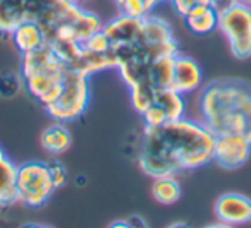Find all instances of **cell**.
<instances>
[{"label": "cell", "mask_w": 251, "mask_h": 228, "mask_svg": "<svg viewBox=\"0 0 251 228\" xmlns=\"http://www.w3.org/2000/svg\"><path fill=\"white\" fill-rule=\"evenodd\" d=\"M215 136L201 120L177 118L143 131L138 163L148 177L177 175L213 161Z\"/></svg>", "instance_id": "obj_1"}, {"label": "cell", "mask_w": 251, "mask_h": 228, "mask_svg": "<svg viewBox=\"0 0 251 228\" xmlns=\"http://www.w3.org/2000/svg\"><path fill=\"white\" fill-rule=\"evenodd\" d=\"M200 120L213 132L243 134L251 141V86L237 79H219L198 98Z\"/></svg>", "instance_id": "obj_2"}, {"label": "cell", "mask_w": 251, "mask_h": 228, "mask_svg": "<svg viewBox=\"0 0 251 228\" xmlns=\"http://www.w3.org/2000/svg\"><path fill=\"white\" fill-rule=\"evenodd\" d=\"M67 70L69 67L57 57L49 43L21 55L19 74L25 81V90L43 108L57 100Z\"/></svg>", "instance_id": "obj_3"}, {"label": "cell", "mask_w": 251, "mask_h": 228, "mask_svg": "<svg viewBox=\"0 0 251 228\" xmlns=\"http://www.w3.org/2000/svg\"><path fill=\"white\" fill-rule=\"evenodd\" d=\"M91 101V84L90 77L69 69L62 83V91L53 103L45 107L49 117L55 122L69 124L84 115Z\"/></svg>", "instance_id": "obj_4"}, {"label": "cell", "mask_w": 251, "mask_h": 228, "mask_svg": "<svg viewBox=\"0 0 251 228\" xmlns=\"http://www.w3.org/2000/svg\"><path fill=\"white\" fill-rule=\"evenodd\" d=\"M219 29L226 36L234 57H251V5L229 0L219 5Z\"/></svg>", "instance_id": "obj_5"}, {"label": "cell", "mask_w": 251, "mask_h": 228, "mask_svg": "<svg viewBox=\"0 0 251 228\" xmlns=\"http://www.w3.org/2000/svg\"><path fill=\"white\" fill-rule=\"evenodd\" d=\"M18 203L38 209L57 190L47 161H26L18 165L16 175Z\"/></svg>", "instance_id": "obj_6"}, {"label": "cell", "mask_w": 251, "mask_h": 228, "mask_svg": "<svg viewBox=\"0 0 251 228\" xmlns=\"http://www.w3.org/2000/svg\"><path fill=\"white\" fill-rule=\"evenodd\" d=\"M251 156V141L243 134L215 136L213 161L226 170L241 168Z\"/></svg>", "instance_id": "obj_7"}, {"label": "cell", "mask_w": 251, "mask_h": 228, "mask_svg": "<svg viewBox=\"0 0 251 228\" xmlns=\"http://www.w3.org/2000/svg\"><path fill=\"white\" fill-rule=\"evenodd\" d=\"M215 216L226 227L244 225L251 221V197L237 192H227L217 199Z\"/></svg>", "instance_id": "obj_8"}, {"label": "cell", "mask_w": 251, "mask_h": 228, "mask_svg": "<svg viewBox=\"0 0 251 228\" xmlns=\"http://www.w3.org/2000/svg\"><path fill=\"white\" fill-rule=\"evenodd\" d=\"M203 84V70L195 59L188 55L174 57V81L172 88L181 94H189L200 90Z\"/></svg>", "instance_id": "obj_9"}, {"label": "cell", "mask_w": 251, "mask_h": 228, "mask_svg": "<svg viewBox=\"0 0 251 228\" xmlns=\"http://www.w3.org/2000/svg\"><path fill=\"white\" fill-rule=\"evenodd\" d=\"M141 26H143V19L131 18V16L119 14L107 24H103V33L107 35L108 42H110V48L115 46H124L131 45L140 38Z\"/></svg>", "instance_id": "obj_10"}, {"label": "cell", "mask_w": 251, "mask_h": 228, "mask_svg": "<svg viewBox=\"0 0 251 228\" xmlns=\"http://www.w3.org/2000/svg\"><path fill=\"white\" fill-rule=\"evenodd\" d=\"M193 35L205 36L219 29V5H200L182 18Z\"/></svg>", "instance_id": "obj_11"}, {"label": "cell", "mask_w": 251, "mask_h": 228, "mask_svg": "<svg viewBox=\"0 0 251 228\" xmlns=\"http://www.w3.org/2000/svg\"><path fill=\"white\" fill-rule=\"evenodd\" d=\"M11 38L21 55L23 53L33 52V50L40 48V46L47 43L43 29L40 28L38 23L33 21V19H25L21 24L16 26V29L11 33Z\"/></svg>", "instance_id": "obj_12"}, {"label": "cell", "mask_w": 251, "mask_h": 228, "mask_svg": "<svg viewBox=\"0 0 251 228\" xmlns=\"http://www.w3.org/2000/svg\"><path fill=\"white\" fill-rule=\"evenodd\" d=\"M174 57L176 55L162 57V59L155 60V62L148 67L145 77L138 84H145V86L151 88L153 91L172 88V81H174ZM134 86H136V84H134Z\"/></svg>", "instance_id": "obj_13"}, {"label": "cell", "mask_w": 251, "mask_h": 228, "mask_svg": "<svg viewBox=\"0 0 251 228\" xmlns=\"http://www.w3.org/2000/svg\"><path fill=\"white\" fill-rule=\"evenodd\" d=\"M40 142H42V148L45 149L49 155L59 156L69 151L71 144H73V136H71L69 129L66 127V124H62V122H53L52 125H49V127L42 132Z\"/></svg>", "instance_id": "obj_14"}, {"label": "cell", "mask_w": 251, "mask_h": 228, "mask_svg": "<svg viewBox=\"0 0 251 228\" xmlns=\"http://www.w3.org/2000/svg\"><path fill=\"white\" fill-rule=\"evenodd\" d=\"M71 69L88 77L97 72H101V70L115 69L114 53H112V50L107 53H98V52H90V50L83 48L79 59L76 60V64H74Z\"/></svg>", "instance_id": "obj_15"}, {"label": "cell", "mask_w": 251, "mask_h": 228, "mask_svg": "<svg viewBox=\"0 0 251 228\" xmlns=\"http://www.w3.org/2000/svg\"><path fill=\"white\" fill-rule=\"evenodd\" d=\"M28 19V0H0V35H11Z\"/></svg>", "instance_id": "obj_16"}, {"label": "cell", "mask_w": 251, "mask_h": 228, "mask_svg": "<svg viewBox=\"0 0 251 228\" xmlns=\"http://www.w3.org/2000/svg\"><path fill=\"white\" fill-rule=\"evenodd\" d=\"M157 108L164 112L167 120H177L182 118L186 114V100L184 94L176 91L174 88H165V90H157L153 94V103Z\"/></svg>", "instance_id": "obj_17"}, {"label": "cell", "mask_w": 251, "mask_h": 228, "mask_svg": "<svg viewBox=\"0 0 251 228\" xmlns=\"http://www.w3.org/2000/svg\"><path fill=\"white\" fill-rule=\"evenodd\" d=\"M18 165L9 158L0 161V207H9L18 203V187H16Z\"/></svg>", "instance_id": "obj_18"}, {"label": "cell", "mask_w": 251, "mask_h": 228, "mask_svg": "<svg viewBox=\"0 0 251 228\" xmlns=\"http://www.w3.org/2000/svg\"><path fill=\"white\" fill-rule=\"evenodd\" d=\"M151 196L162 206H172L181 199V183L176 175H160L153 179Z\"/></svg>", "instance_id": "obj_19"}, {"label": "cell", "mask_w": 251, "mask_h": 228, "mask_svg": "<svg viewBox=\"0 0 251 228\" xmlns=\"http://www.w3.org/2000/svg\"><path fill=\"white\" fill-rule=\"evenodd\" d=\"M25 88V81H23L21 74L14 72H4L0 74V98L11 100V98L18 96L21 90Z\"/></svg>", "instance_id": "obj_20"}, {"label": "cell", "mask_w": 251, "mask_h": 228, "mask_svg": "<svg viewBox=\"0 0 251 228\" xmlns=\"http://www.w3.org/2000/svg\"><path fill=\"white\" fill-rule=\"evenodd\" d=\"M81 45H83V48L90 50V52H98V53H107L112 50L110 42H108V38L103 33V29H100V31H97L91 36H88Z\"/></svg>", "instance_id": "obj_21"}, {"label": "cell", "mask_w": 251, "mask_h": 228, "mask_svg": "<svg viewBox=\"0 0 251 228\" xmlns=\"http://www.w3.org/2000/svg\"><path fill=\"white\" fill-rule=\"evenodd\" d=\"M171 5L176 14L184 18L189 11L200 5H219V0H171Z\"/></svg>", "instance_id": "obj_22"}, {"label": "cell", "mask_w": 251, "mask_h": 228, "mask_svg": "<svg viewBox=\"0 0 251 228\" xmlns=\"http://www.w3.org/2000/svg\"><path fill=\"white\" fill-rule=\"evenodd\" d=\"M49 168H50V173H52V179H53V183H55L57 189L64 185L67 182V170L62 163L59 161H50L49 163Z\"/></svg>", "instance_id": "obj_23"}, {"label": "cell", "mask_w": 251, "mask_h": 228, "mask_svg": "<svg viewBox=\"0 0 251 228\" xmlns=\"http://www.w3.org/2000/svg\"><path fill=\"white\" fill-rule=\"evenodd\" d=\"M4 158H7V156H5L4 149H2V146H0V161H2V160H4Z\"/></svg>", "instance_id": "obj_24"}, {"label": "cell", "mask_w": 251, "mask_h": 228, "mask_svg": "<svg viewBox=\"0 0 251 228\" xmlns=\"http://www.w3.org/2000/svg\"><path fill=\"white\" fill-rule=\"evenodd\" d=\"M69 2H74V4H79V2H84V0H69Z\"/></svg>", "instance_id": "obj_25"}, {"label": "cell", "mask_w": 251, "mask_h": 228, "mask_svg": "<svg viewBox=\"0 0 251 228\" xmlns=\"http://www.w3.org/2000/svg\"><path fill=\"white\" fill-rule=\"evenodd\" d=\"M164 2H171V0H158V4H164Z\"/></svg>", "instance_id": "obj_26"}]
</instances>
